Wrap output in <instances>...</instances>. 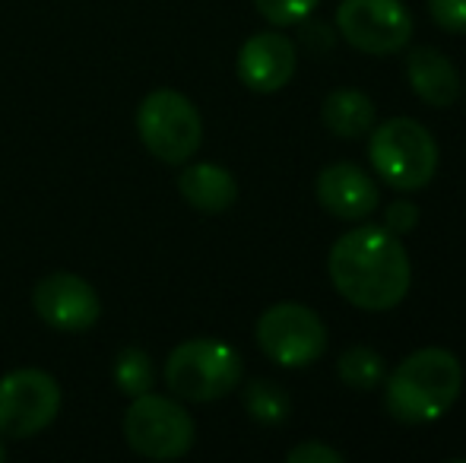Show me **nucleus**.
<instances>
[{
    "instance_id": "4468645a",
    "label": "nucleus",
    "mask_w": 466,
    "mask_h": 463,
    "mask_svg": "<svg viewBox=\"0 0 466 463\" xmlns=\"http://www.w3.org/2000/svg\"><path fill=\"white\" fill-rule=\"evenodd\" d=\"M178 191L197 213L219 216L232 210V204L238 200V181L228 168L213 166V162H194L178 175Z\"/></svg>"
},
{
    "instance_id": "5701e85b",
    "label": "nucleus",
    "mask_w": 466,
    "mask_h": 463,
    "mask_svg": "<svg viewBox=\"0 0 466 463\" xmlns=\"http://www.w3.org/2000/svg\"><path fill=\"white\" fill-rule=\"evenodd\" d=\"M0 460H6V445H4V435H0Z\"/></svg>"
},
{
    "instance_id": "1a4fd4ad",
    "label": "nucleus",
    "mask_w": 466,
    "mask_h": 463,
    "mask_svg": "<svg viewBox=\"0 0 466 463\" xmlns=\"http://www.w3.org/2000/svg\"><path fill=\"white\" fill-rule=\"evenodd\" d=\"M337 32L365 55H397L412 38V13L403 0H343L337 6Z\"/></svg>"
},
{
    "instance_id": "ddd939ff",
    "label": "nucleus",
    "mask_w": 466,
    "mask_h": 463,
    "mask_svg": "<svg viewBox=\"0 0 466 463\" xmlns=\"http://www.w3.org/2000/svg\"><path fill=\"white\" fill-rule=\"evenodd\" d=\"M406 80L412 93L431 108H451L461 99L457 67L438 48H416L406 57Z\"/></svg>"
},
{
    "instance_id": "6e6552de",
    "label": "nucleus",
    "mask_w": 466,
    "mask_h": 463,
    "mask_svg": "<svg viewBox=\"0 0 466 463\" xmlns=\"http://www.w3.org/2000/svg\"><path fill=\"white\" fill-rule=\"evenodd\" d=\"M61 413V384L42 368H16L0 377V435L25 441Z\"/></svg>"
},
{
    "instance_id": "20e7f679",
    "label": "nucleus",
    "mask_w": 466,
    "mask_h": 463,
    "mask_svg": "<svg viewBox=\"0 0 466 463\" xmlns=\"http://www.w3.org/2000/svg\"><path fill=\"white\" fill-rule=\"evenodd\" d=\"M245 365L228 343L216 337H194L175 347L166 358V384L178 400L213 403L241 384Z\"/></svg>"
},
{
    "instance_id": "6ab92c4d",
    "label": "nucleus",
    "mask_w": 466,
    "mask_h": 463,
    "mask_svg": "<svg viewBox=\"0 0 466 463\" xmlns=\"http://www.w3.org/2000/svg\"><path fill=\"white\" fill-rule=\"evenodd\" d=\"M258 13L273 25H295L318 6V0H254Z\"/></svg>"
},
{
    "instance_id": "39448f33",
    "label": "nucleus",
    "mask_w": 466,
    "mask_h": 463,
    "mask_svg": "<svg viewBox=\"0 0 466 463\" xmlns=\"http://www.w3.org/2000/svg\"><path fill=\"white\" fill-rule=\"evenodd\" d=\"M124 441L134 454L147 460H178L194 448V419L178 400L162 394L130 397V407L121 422Z\"/></svg>"
},
{
    "instance_id": "412c9836",
    "label": "nucleus",
    "mask_w": 466,
    "mask_h": 463,
    "mask_svg": "<svg viewBox=\"0 0 466 463\" xmlns=\"http://www.w3.org/2000/svg\"><path fill=\"white\" fill-rule=\"evenodd\" d=\"M289 463H343V454L333 451L330 445H320V441H301L292 451L286 454Z\"/></svg>"
},
{
    "instance_id": "f03ea898",
    "label": "nucleus",
    "mask_w": 466,
    "mask_h": 463,
    "mask_svg": "<svg viewBox=\"0 0 466 463\" xmlns=\"http://www.w3.org/2000/svg\"><path fill=\"white\" fill-rule=\"evenodd\" d=\"M463 388V368L454 352L425 347L397 365L384 388V407L403 426H425L448 413Z\"/></svg>"
},
{
    "instance_id": "9d476101",
    "label": "nucleus",
    "mask_w": 466,
    "mask_h": 463,
    "mask_svg": "<svg viewBox=\"0 0 466 463\" xmlns=\"http://www.w3.org/2000/svg\"><path fill=\"white\" fill-rule=\"evenodd\" d=\"M32 308L51 330L83 334V330L96 327L102 317V298L89 279L61 270L38 279L32 289Z\"/></svg>"
},
{
    "instance_id": "dca6fc26",
    "label": "nucleus",
    "mask_w": 466,
    "mask_h": 463,
    "mask_svg": "<svg viewBox=\"0 0 466 463\" xmlns=\"http://www.w3.org/2000/svg\"><path fill=\"white\" fill-rule=\"evenodd\" d=\"M248 416L260 426H282L292 413V400H289L286 388L277 381H267V377H254L251 384L241 394Z\"/></svg>"
},
{
    "instance_id": "423d86ee",
    "label": "nucleus",
    "mask_w": 466,
    "mask_h": 463,
    "mask_svg": "<svg viewBox=\"0 0 466 463\" xmlns=\"http://www.w3.org/2000/svg\"><path fill=\"white\" fill-rule=\"evenodd\" d=\"M137 134L156 159L181 166L200 149L203 117L178 89H156L137 108Z\"/></svg>"
},
{
    "instance_id": "a211bd4d",
    "label": "nucleus",
    "mask_w": 466,
    "mask_h": 463,
    "mask_svg": "<svg viewBox=\"0 0 466 463\" xmlns=\"http://www.w3.org/2000/svg\"><path fill=\"white\" fill-rule=\"evenodd\" d=\"M337 375L343 377V384H350L352 390H374L384 381V358L371 347H352L339 356Z\"/></svg>"
},
{
    "instance_id": "f8f14e48",
    "label": "nucleus",
    "mask_w": 466,
    "mask_h": 463,
    "mask_svg": "<svg viewBox=\"0 0 466 463\" xmlns=\"http://www.w3.org/2000/svg\"><path fill=\"white\" fill-rule=\"evenodd\" d=\"M314 197L330 216L346 219V223H362L378 206V187L365 168L352 162H333L320 168L314 181Z\"/></svg>"
},
{
    "instance_id": "4be33fe9",
    "label": "nucleus",
    "mask_w": 466,
    "mask_h": 463,
    "mask_svg": "<svg viewBox=\"0 0 466 463\" xmlns=\"http://www.w3.org/2000/svg\"><path fill=\"white\" fill-rule=\"evenodd\" d=\"M419 226V210L410 200H397V204L387 206L384 213V229H390L393 235H406Z\"/></svg>"
},
{
    "instance_id": "0eeeda50",
    "label": "nucleus",
    "mask_w": 466,
    "mask_h": 463,
    "mask_svg": "<svg viewBox=\"0 0 466 463\" xmlns=\"http://www.w3.org/2000/svg\"><path fill=\"white\" fill-rule=\"evenodd\" d=\"M254 337H258L260 352L282 368H308L327 349L324 321L318 311H311L301 302L270 305L258 317Z\"/></svg>"
},
{
    "instance_id": "7ed1b4c3",
    "label": "nucleus",
    "mask_w": 466,
    "mask_h": 463,
    "mask_svg": "<svg viewBox=\"0 0 466 463\" xmlns=\"http://www.w3.org/2000/svg\"><path fill=\"white\" fill-rule=\"evenodd\" d=\"M371 168L393 191H422L438 172V143L429 127L412 117H390L371 127Z\"/></svg>"
},
{
    "instance_id": "f257e3e1",
    "label": "nucleus",
    "mask_w": 466,
    "mask_h": 463,
    "mask_svg": "<svg viewBox=\"0 0 466 463\" xmlns=\"http://www.w3.org/2000/svg\"><path fill=\"white\" fill-rule=\"evenodd\" d=\"M327 273L339 296L362 311H390L410 292L412 267L400 235L384 226H359L337 238Z\"/></svg>"
},
{
    "instance_id": "9b49d317",
    "label": "nucleus",
    "mask_w": 466,
    "mask_h": 463,
    "mask_svg": "<svg viewBox=\"0 0 466 463\" xmlns=\"http://www.w3.org/2000/svg\"><path fill=\"white\" fill-rule=\"evenodd\" d=\"M295 42L282 32H258L238 51L235 74L251 93H279L295 76Z\"/></svg>"
},
{
    "instance_id": "aec40b11",
    "label": "nucleus",
    "mask_w": 466,
    "mask_h": 463,
    "mask_svg": "<svg viewBox=\"0 0 466 463\" xmlns=\"http://www.w3.org/2000/svg\"><path fill=\"white\" fill-rule=\"evenodd\" d=\"M429 13L444 32L466 35V0H429Z\"/></svg>"
},
{
    "instance_id": "2eb2a0df",
    "label": "nucleus",
    "mask_w": 466,
    "mask_h": 463,
    "mask_svg": "<svg viewBox=\"0 0 466 463\" xmlns=\"http://www.w3.org/2000/svg\"><path fill=\"white\" fill-rule=\"evenodd\" d=\"M320 121L333 136L359 140L374 127V102L362 89H333L320 108Z\"/></svg>"
},
{
    "instance_id": "f3484780",
    "label": "nucleus",
    "mask_w": 466,
    "mask_h": 463,
    "mask_svg": "<svg viewBox=\"0 0 466 463\" xmlns=\"http://www.w3.org/2000/svg\"><path fill=\"white\" fill-rule=\"evenodd\" d=\"M111 377H115L117 390L124 397H140L153 388L156 381V365L153 356L140 347H124L115 356V368H111Z\"/></svg>"
}]
</instances>
